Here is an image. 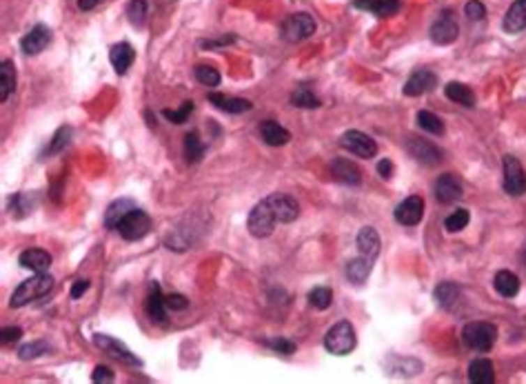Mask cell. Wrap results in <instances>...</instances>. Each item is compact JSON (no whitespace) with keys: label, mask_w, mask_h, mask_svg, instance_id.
Instances as JSON below:
<instances>
[{"label":"cell","mask_w":526,"mask_h":384,"mask_svg":"<svg viewBox=\"0 0 526 384\" xmlns=\"http://www.w3.org/2000/svg\"><path fill=\"white\" fill-rule=\"evenodd\" d=\"M260 136L269 147H285L291 140L289 131L280 123H276V120H266V123L260 125Z\"/></svg>","instance_id":"obj_21"},{"label":"cell","mask_w":526,"mask_h":384,"mask_svg":"<svg viewBox=\"0 0 526 384\" xmlns=\"http://www.w3.org/2000/svg\"><path fill=\"white\" fill-rule=\"evenodd\" d=\"M52 289H54V278H52V275H49V273H36L33 278L24 280L22 284L16 286V291L11 293L9 305L14 307V309L24 307V305L33 302V300L45 298Z\"/></svg>","instance_id":"obj_1"},{"label":"cell","mask_w":526,"mask_h":384,"mask_svg":"<svg viewBox=\"0 0 526 384\" xmlns=\"http://www.w3.org/2000/svg\"><path fill=\"white\" fill-rule=\"evenodd\" d=\"M415 120H418L420 129L429 131V134H435V136H442L444 134V123L435 114H431V112H420L418 116H415Z\"/></svg>","instance_id":"obj_36"},{"label":"cell","mask_w":526,"mask_h":384,"mask_svg":"<svg viewBox=\"0 0 526 384\" xmlns=\"http://www.w3.org/2000/svg\"><path fill=\"white\" fill-rule=\"evenodd\" d=\"M435 300L444 309H453L458 305V300H460V289L453 282H442L435 289Z\"/></svg>","instance_id":"obj_33"},{"label":"cell","mask_w":526,"mask_h":384,"mask_svg":"<svg viewBox=\"0 0 526 384\" xmlns=\"http://www.w3.org/2000/svg\"><path fill=\"white\" fill-rule=\"evenodd\" d=\"M131 209H136V202L129 200V198H120V200L112 202L109 209H107V213H105V224L109 226V229H118L120 220L125 218Z\"/></svg>","instance_id":"obj_27"},{"label":"cell","mask_w":526,"mask_h":384,"mask_svg":"<svg viewBox=\"0 0 526 384\" xmlns=\"http://www.w3.org/2000/svg\"><path fill=\"white\" fill-rule=\"evenodd\" d=\"M371 265H373V262L369 258H364V256L353 258L349 265H347V278H349V282H353V284L366 282V278L371 275Z\"/></svg>","instance_id":"obj_30"},{"label":"cell","mask_w":526,"mask_h":384,"mask_svg":"<svg viewBox=\"0 0 526 384\" xmlns=\"http://www.w3.org/2000/svg\"><path fill=\"white\" fill-rule=\"evenodd\" d=\"M100 0H78V7L82 9V11H89V9H93Z\"/></svg>","instance_id":"obj_51"},{"label":"cell","mask_w":526,"mask_h":384,"mask_svg":"<svg viewBox=\"0 0 526 384\" xmlns=\"http://www.w3.org/2000/svg\"><path fill=\"white\" fill-rule=\"evenodd\" d=\"M331 302H333V293H331L329 286H315V289L309 293V305L313 309L324 311V309L331 307Z\"/></svg>","instance_id":"obj_38"},{"label":"cell","mask_w":526,"mask_h":384,"mask_svg":"<svg viewBox=\"0 0 526 384\" xmlns=\"http://www.w3.org/2000/svg\"><path fill=\"white\" fill-rule=\"evenodd\" d=\"M276 222H278V220H276V215H273L271 207H269V202L262 200V202H258V205H255V207L251 209L249 220H247V226H249L251 236H255V238H266V236H271Z\"/></svg>","instance_id":"obj_5"},{"label":"cell","mask_w":526,"mask_h":384,"mask_svg":"<svg viewBox=\"0 0 526 384\" xmlns=\"http://www.w3.org/2000/svg\"><path fill=\"white\" fill-rule=\"evenodd\" d=\"M127 18L136 29H142L146 18V0H131L127 5Z\"/></svg>","instance_id":"obj_37"},{"label":"cell","mask_w":526,"mask_h":384,"mask_svg":"<svg viewBox=\"0 0 526 384\" xmlns=\"http://www.w3.org/2000/svg\"><path fill=\"white\" fill-rule=\"evenodd\" d=\"M331 174L345 185H360L362 183V171L358 169V164H353L345 158H336L331 162Z\"/></svg>","instance_id":"obj_25"},{"label":"cell","mask_w":526,"mask_h":384,"mask_svg":"<svg viewBox=\"0 0 526 384\" xmlns=\"http://www.w3.org/2000/svg\"><path fill=\"white\" fill-rule=\"evenodd\" d=\"M291 105L293 107H302V109H317L322 102H320V98L313 93V91H309V89H296L291 93Z\"/></svg>","instance_id":"obj_35"},{"label":"cell","mask_w":526,"mask_h":384,"mask_svg":"<svg viewBox=\"0 0 526 384\" xmlns=\"http://www.w3.org/2000/svg\"><path fill=\"white\" fill-rule=\"evenodd\" d=\"M464 14L471 20H482L486 16V7L480 3V0H469L467 7H464Z\"/></svg>","instance_id":"obj_44"},{"label":"cell","mask_w":526,"mask_h":384,"mask_svg":"<svg viewBox=\"0 0 526 384\" xmlns=\"http://www.w3.org/2000/svg\"><path fill=\"white\" fill-rule=\"evenodd\" d=\"M93 342H96L98 349H103L105 353H109L112 358L120 360V362L131 364V367H140V364H142L140 360H138L136 355H133V353L127 349V346L120 342V340H116V338H109V335L96 333V335H93Z\"/></svg>","instance_id":"obj_9"},{"label":"cell","mask_w":526,"mask_h":384,"mask_svg":"<svg viewBox=\"0 0 526 384\" xmlns=\"http://www.w3.org/2000/svg\"><path fill=\"white\" fill-rule=\"evenodd\" d=\"M47 351H49V344L43 342V340H38V342H29V344L20 346L18 355H20L22 360H33V358H38V355H43V353H47Z\"/></svg>","instance_id":"obj_42"},{"label":"cell","mask_w":526,"mask_h":384,"mask_svg":"<svg viewBox=\"0 0 526 384\" xmlns=\"http://www.w3.org/2000/svg\"><path fill=\"white\" fill-rule=\"evenodd\" d=\"M204 151H206V147H204V142L200 140L198 131H191V134L185 136V158H187V162H200Z\"/></svg>","instance_id":"obj_32"},{"label":"cell","mask_w":526,"mask_h":384,"mask_svg":"<svg viewBox=\"0 0 526 384\" xmlns=\"http://www.w3.org/2000/svg\"><path fill=\"white\" fill-rule=\"evenodd\" d=\"M469 220H471V215H469L467 209H456V211L451 213L449 218L444 220V226H446V231L458 233V231H462L464 226L469 224Z\"/></svg>","instance_id":"obj_39"},{"label":"cell","mask_w":526,"mask_h":384,"mask_svg":"<svg viewBox=\"0 0 526 384\" xmlns=\"http://www.w3.org/2000/svg\"><path fill=\"white\" fill-rule=\"evenodd\" d=\"M444 93H446L449 100H453V102H458L462 107H467V109H473V107H475V93H473L471 87L464 85V82H449Z\"/></svg>","instance_id":"obj_29"},{"label":"cell","mask_w":526,"mask_h":384,"mask_svg":"<svg viewBox=\"0 0 526 384\" xmlns=\"http://www.w3.org/2000/svg\"><path fill=\"white\" fill-rule=\"evenodd\" d=\"M144 309H146V316H149L151 322L163 325V322L167 320V302H165L163 291H160V284H158V282L149 284V295H146Z\"/></svg>","instance_id":"obj_18"},{"label":"cell","mask_w":526,"mask_h":384,"mask_svg":"<svg viewBox=\"0 0 526 384\" xmlns=\"http://www.w3.org/2000/svg\"><path fill=\"white\" fill-rule=\"evenodd\" d=\"M165 302H167V309H171V311H182V309H187L189 300L182 293H169L165 298Z\"/></svg>","instance_id":"obj_45"},{"label":"cell","mask_w":526,"mask_h":384,"mask_svg":"<svg viewBox=\"0 0 526 384\" xmlns=\"http://www.w3.org/2000/svg\"><path fill=\"white\" fill-rule=\"evenodd\" d=\"M493 286L502 298H513V295H518V291H520V278L513 271H506V269L497 271Z\"/></svg>","instance_id":"obj_28"},{"label":"cell","mask_w":526,"mask_h":384,"mask_svg":"<svg viewBox=\"0 0 526 384\" xmlns=\"http://www.w3.org/2000/svg\"><path fill=\"white\" fill-rule=\"evenodd\" d=\"M502 27L509 33H520L526 29V0H516V3L509 7Z\"/></svg>","instance_id":"obj_22"},{"label":"cell","mask_w":526,"mask_h":384,"mask_svg":"<svg viewBox=\"0 0 526 384\" xmlns=\"http://www.w3.org/2000/svg\"><path fill=\"white\" fill-rule=\"evenodd\" d=\"M458 33H460V27H458L456 14L451 9H444L431 27V40L435 45H451L458 40Z\"/></svg>","instance_id":"obj_6"},{"label":"cell","mask_w":526,"mask_h":384,"mask_svg":"<svg viewBox=\"0 0 526 384\" xmlns=\"http://www.w3.org/2000/svg\"><path fill=\"white\" fill-rule=\"evenodd\" d=\"M0 338H3V344H16L22 338V329L18 327H5L0 331Z\"/></svg>","instance_id":"obj_46"},{"label":"cell","mask_w":526,"mask_h":384,"mask_svg":"<svg viewBox=\"0 0 526 384\" xmlns=\"http://www.w3.org/2000/svg\"><path fill=\"white\" fill-rule=\"evenodd\" d=\"M18 265L22 269L33 271V273H47L49 265H52V256H49L45 249L31 247V249H24L22 254H20Z\"/></svg>","instance_id":"obj_17"},{"label":"cell","mask_w":526,"mask_h":384,"mask_svg":"<svg viewBox=\"0 0 526 384\" xmlns=\"http://www.w3.org/2000/svg\"><path fill=\"white\" fill-rule=\"evenodd\" d=\"M151 231V218L146 215L142 209H131L125 218L118 224V233L129 240V243H136V240H142L146 233Z\"/></svg>","instance_id":"obj_4"},{"label":"cell","mask_w":526,"mask_h":384,"mask_svg":"<svg viewBox=\"0 0 526 384\" xmlns=\"http://www.w3.org/2000/svg\"><path fill=\"white\" fill-rule=\"evenodd\" d=\"M358 338H356V329L349 320H340L326 331L324 335V349L331 355H347L356 349Z\"/></svg>","instance_id":"obj_3"},{"label":"cell","mask_w":526,"mask_h":384,"mask_svg":"<svg viewBox=\"0 0 526 384\" xmlns=\"http://www.w3.org/2000/svg\"><path fill=\"white\" fill-rule=\"evenodd\" d=\"M266 346L278 353H285V355H291L293 351H296V344L287 338H271V340H266Z\"/></svg>","instance_id":"obj_43"},{"label":"cell","mask_w":526,"mask_h":384,"mask_svg":"<svg viewBox=\"0 0 526 384\" xmlns=\"http://www.w3.org/2000/svg\"><path fill=\"white\" fill-rule=\"evenodd\" d=\"M424 218V200L422 196H409L407 200H402L398 209H396V220L405 226H415L420 224Z\"/></svg>","instance_id":"obj_11"},{"label":"cell","mask_w":526,"mask_h":384,"mask_svg":"<svg viewBox=\"0 0 526 384\" xmlns=\"http://www.w3.org/2000/svg\"><path fill=\"white\" fill-rule=\"evenodd\" d=\"M504 191L509 196H524L526 194V171L518 158L506 155L504 158Z\"/></svg>","instance_id":"obj_8"},{"label":"cell","mask_w":526,"mask_h":384,"mask_svg":"<svg viewBox=\"0 0 526 384\" xmlns=\"http://www.w3.org/2000/svg\"><path fill=\"white\" fill-rule=\"evenodd\" d=\"M71 140V127H60L56 131V136L52 140V145L47 147V155H54L58 151H63L67 147V142Z\"/></svg>","instance_id":"obj_40"},{"label":"cell","mask_w":526,"mask_h":384,"mask_svg":"<svg viewBox=\"0 0 526 384\" xmlns=\"http://www.w3.org/2000/svg\"><path fill=\"white\" fill-rule=\"evenodd\" d=\"M409 153L415 160L422 164H437L442 160V151H439L433 142L424 140V138H409Z\"/></svg>","instance_id":"obj_14"},{"label":"cell","mask_w":526,"mask_h":384,"mask_svg":"<svg viewBox=\"0 0 526 384\" xmlns=\"http://www.w3.org/2000/svg\"><path fill=\"white\" fill-rule=\"evenodd\" d=\"M353 7L371 11V14L386 18L400 11V0H353Z\"/></svg>","instance_id":"obj_23"},{"label":"cell","mask_w":526,"mask_h":384,"mask_svg":"<svg viewBox=\"0 0 526 384\" xmlns=\"http://www.w3.org/2000/svg\"><path fill=\"white\" fill-rule=\"evenodd\" d=\"M340 142H342V147L349 149L351 153L360 155V158H373V155L377 153L375 140L371 136L362 134V131H347V134L340 138Z\"/></svg>","instance_id":"obj_10"},{"label":"cell","mask_w":526,"mask_h":384,"mask_svg":"<svg viewBox=\"0 0 526 384\" xmlns=\"http://www.w3.org/2000/svg\"><path fill=\"white\" fill-rule=\"evenodd\" d=\"M231 43H236V36L229 33L227 38L223 36V38H218V40H202L200 47H202V49H213V47H223V45H231Z\"/></svg>","instance_id":"obj_48"},{"label":"cell","mask_w":526,"mask_h":384,"mask_svg":"<svg viewBox=\"0 0 526 384\" xmlns=\"http://www.w3.org/2000/svg\"><path fill=\"white\" fill-rule=\"evenodd\" d=\"M464 196V187L453 174H442L435 183V198L442 205H453Z\"/></svg>","instance_id":"obj_12"},{"label":"cell","mask_w":526,"mask_h":384,"mask_svg":"<svg viewBox=\"0 0 526 384\" xmlns=\"http://www.w3.org/2000/svg\"><path fill=\"white\" fill-rule=\"evenodd\" d=\"M89 289V280H76L73 282V286H71V298L73 300H78V298H82V293Z\"/></svg>","instance_id":"obj_49"},{"label":"cell","mask_w":526,"mask_h":384,"mask_svg":"<svg viewBox=\"0 0 526 384\" xmlns=\"http://www.w3.org/2000/svg\"><path fill=\"white\" fill-rule=\"evenodd\" d=\"M495 340H497V327L491 325V322H469L462 329V342L471 351L488 353L495 346Z\"/></svg>","instance_id":"obj_2"},{"label":"cell","mask_w":526,"mask_h":384,"mask_svg":"<svg viewBox=\"0 0 526 384\" xmlns=\"http://www.w3.org/2000/svg\"><path fill=\"white\" fill-rule=\"evenodd\" d=\"M109 60H112V67L116 69V74L125 76L129 71V67L133 65V60H136V52H133V47L129 43H118V45L112 47Z\"/></svg>","instance_id":"obj_19"},{"label":"cell","mask_w":526,"mask_h":384,"mask_svg":"<svg viewBox=\"0 0 526 384\" xmlns=\"http://www.w3.org/2000/svg\"><path fill=\"white\" fill-rule=\"evenodd\" d=\"M209 102L213 107H218L220 112L225 114H244V112H251L253 105L249 100H242V98H229L225 93H209Z\"/></svg>","instance_id":"obj_24"},{"label":"cell","mask_w":526,"mask_h":384,"mask_svg":"<svg viewBox=\"0 0 526 384\" xmlns=\"http://www.w3.org/2000/svg\"><path fill=\"white\" fill-rule=\"evenodd\" d=\"M93 382H114V371L109 367H96L93 369V376H91Z\"/></svg>","instance_id":"obj_47"},{"label":"cell","mask_w":526,"mask_h":384,"mask_svg":"<svg viewBox=\"0 0 526 384\" xmlns=\"http://www.w3.org/2000/svg\"><path fill=\"white\" fill-rule=\"evenodd\" d=\"M495 380L493 362L486 358H478L469 364V382L473 384H491Z\"/></svg>","instance_id":"obj_26"},{"label":"cell","mask_w":526,"mask_h":384,"mask_svg":"<svg viewBox=\"0 0 526 384\" xmlns=\"http://www.w3.org/2000/svg\"><path fill=\"white\" fill-rule=\"evenodd\" d=\"M49 43H52V31H49V27L36 25L27 36H22L20 49L27 56H36V54H40L43 49H47Z\"/></svg>","instance_id":"obj_15"},{"label":"cell","mask_w":526,"mask_h":384,"mask_svg":"<svg viewBox=\"0 0 526 384\" xmlns=\"http://www.w3.org/2000/svg\"><path fill=\"white\" fill-rule=\"evenodd\" d=\"M266 202H269V207H271L278 222H293L300 213L298 202L287 194H273L266 198Z\"/></svg>","instance_id":"obj_13"},{"label":"cell","mask_w":526,"mask_h":384,"mask_svg":"<svg viewBox=\"0 0 526 384\" xmlns=\"http://www.w3.org/2000/svg\"><path fill=\"white\" fill-rule=\"evenodd\" d=\"M313 31H315V20L309 14H293L283 25V36L289 43L307 40L309 36H313Z\"/></svg>","instance_id":"obj_7"},{"label":"cell","mask_w":526,"mask_h":384,"mask_svg":"<svg viewBox=\"0 0 526 384\" xmlns=\"http://www.w3.org/2000/svg\"><path fill=\"white\" fill-rule=\"evenodd\" d=\"M356 243L360 249V256L369 258L371 262L377 258V254H380V236H377L373 226H362Z\"/></svg>","instance_id":"obj_20"},{"label":"cell","mask_w":526,"mask_h":384,"mask_svg":"<svg viewBox=\"0 0 526 384\" xmlns=\"http://www.w3.org/2000/svg\"><path fill=\"white\" fill-rule=\"evenodd\" d=\"M377 174H380L384 180H389L391 176H393V164H391V160H380V164H377Z\"/></svg>","instance_id":"obj_50"},{"label":"cell","mask_w":526,"mask_h":384,"mask_svg":"<svg viewBox=\"0 0 526 384\" xmlns=\"http://www.w3.org/2000/svg\"><path fill=\"white\" fill-rule=\"evenodd\" d=\"M16 87V69L11 60H3V65H0V100H7L9 93L14 91Z\"/></svg>","instance_id":"obj_31"},{"label":"cell","mask_w":526,"mask_h":384,"mask_svg":"<svg viewBox=\"0 0 526 384\" xmlns=\"http://www.w3.org/2000/svg\"><path fill=\"white\" fill-rule=\"evenodd\" d=\"M195 80L200 82L204 87H218L220 82H223V76H220V71L211 65H198L195 67Z\"/></svg>","instance_id":"obj_34"},{"label":"cell","mask_w":526,"mask_h":384,"mask_svg":"<svg viewBox=\"0 0 526 384\" xmlns=\"http://www.w3.org/2000/svg\"><path fill=\"white\" fill-rule=\"evenodd\" d=\"M191 112H193V102L189 100V102H182V107H180V109H176V112L165 109L163 116L169 120V123H174V125H185L187 118L191 116Z\"/></svg>","instance_id":"obj_41"},{"label":"cell","mask_w":526,"mask_h":384,"mask_svg":"<svg viewBox=\"0 0 526 384\" xmlns=\"http://www.w3.org/2000/svg\"><path fill=\"white\" fill-rule=\"evenodd\" d=\"M435 85H437V76L433 74V71L418 69V71H413V76L407 80L405 93L409 95V98H415V95H422L426 91H431Z\"/></svg>","instance_id":"obj_16"}]
</instances>
